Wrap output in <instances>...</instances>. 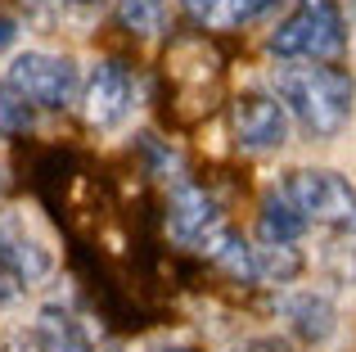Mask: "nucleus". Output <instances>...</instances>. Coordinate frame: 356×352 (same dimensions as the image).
<instances>
[{
	"label": "nucleus",
	"instance_id": "f257e3e1",
	"mask_svg": "<svg viewBox=\"0 0 356 352\" xmlns=\"http://www.w3.org/2000/svg\"><path fill=\"white\" fill-rule=\"evenodd\" d=\"M275 95L302 122L307 136L330 141L352 122L356 81L334 63H289V68H275Z\"/></svg>",
	"mask_w": 356,
	"mask_h": 352
},
{
	"label": "nucleus",
	"instance_id": "f03ea898",
	"mask_svg": "<svg viewBox=\"0 0 356 352\" xmlns=\"http://www.w3.org/2000/svg\"><path fill=\"white\" fill-rule=\"evenodd\" d=\"M348 50V18L339 0H298L270 32V54L289 63H334Z\"/></svg>",
	"mask_w": 356,
	"mask_h": 352
},
{
	"label": "nucleus",
	"instance_id": "7ed1b4c3",
	"mask_svg": "<svg viewBox=\"0 0 356 352\" xmlns=\"http://www.w3.org/2000/svg\"><path fill=\"white\" fill-rule=\"evenodd\" d=\"M280 199L316 226H356V190L330 168H293L280 185Z\"/></svg>",
	"mask_w": 356,
	"mask_h": 352
},
{
	"label": "nucleus",
	"instance_id": "20e7f679",
	"mask_svg": "<svg viewBox=\"0 0 356 352\" xmlns=\"http://www.w3.org/2000/svg\"><path fill=\"white\" fill-rule=\"evenodd\" d=\"M5 81L36 109H68L77 95V63L63 54H45V50H27L14 54Z\"/></svg>",
	"mask_w": 356,
	"mask_h": 352
},
{
	"label": "nucleus",
	"instance_id": "39448f33",
	"mask_svg": "<svg viewBox=\"0 0 356 352\" xmlns=\"http://www.w3.org/2000/svg\"><path fill=\"white\" fill-rule=\"evenodd\" d=\"M81 109H86V122L99 131H113L118 122H127V113L136 109V81L122 63L104 59L90 68L86 90H81Z\"/></svg>",
	"mask_w": 356,
	"mask_h": 352
},
{
	"label": "nucleus",
	"instance_id": "423d86ee",
	"mask_svg": "<svg viewBox=\"0 0 356 352\" xmlns=\"http://www.w3.org/2000/svg\"><path fill=\"white\" fill-rule=\"evenodd\" d=\"M167 226H172V235L181 239V244L203 248L221 226H226V217H221V203L212 199L203 185L181 181L172 190V203H167Z\"/></svg>",
	"mask_w": 356,
	"mask_h": 352
},
{
	"label": "nucleus",
	"instance_id": "0eeeda50",
	"mask_svg": "<svg viewBox=\"0 0 356 352\" xmlns=\"http://www.w3.org/2000/svg\"><path fill=\"white\" fill-rule=\"evenodd\" d=\"M230 118L243 150H280L289 141V109L275 95H239Z\"/></svg>",
	"mask_w": 356,
	"mask_h": 352
},
{
	"label": "nucleus",
	"instance_id": "6e6552de",
	"mask_svg": "<svg viewBox=\"0 0 356 352\" xmlns=\"http://www.w3.org/2000/svg\"><path fill=\"white\" fill-rule=\"evenodd\" d=\"M0 262L18 285H36L50 275L54 257L50 248H41V239H32L27 230H18L14 221H0Z\"/></svg>",
	"mask_w": 356,
	"mask_h": 352
},
{
	"label": "nucleus",
	"instance_id": "1a4fd4ad",
	"mask_svg": "<svg viewBox=\"0 0 356 352\" xmlns=\"http://www.w3.org/2000/svg\"><path fill=\"white\" fill-rule=\"evenodd\" d=\"M275 0H185V14L203 32H235V27L261 18Z\"/></svg>",
	"mask_w": 356,
	"mask_h": 352
},
{
	"label": "nucleus",
	"instance_id": "9d476101",
	"mask_svg": "<svg viewBox=\"0 0 356 352\" xmlns=\"http://www.w3.org/2000/svg\"><path fill=\"white\" fill-rule=\"evenodd\" d=\"M284 321L302 344H325L334 335V326H339V312H334V303L325 294H298V298L284 303Z\"/></svg>",
	"mask_w": 356,
	"mask_h": 352
},
{
	"label": "nucleus",
	"instance_id": "9b49d317",
	"mask_svg": "<svg viewBox=\"0 0 356 352\" xmlns=\"http://www.w3.org/2000/svg\"><path fill=\"white\" fill-rule=\"evenodd\" d=\"M203 253H208L226 275H235V280H257V248H252L230 221L208 239V244H203Z\"/></svg>",
	"mask_w": 356,
	"mask_h": 352
},
{
	"label": "nucleus",
	"instance_id": "f8f14e48",
	"mask_svg": "<svg viewBox=\"0 0 356 352\" xmlns=\"http://www.w3.org/2000/svg\"><path fill=\"white\" fill-rule=\"evenodd\" d=\"M32 348L36 352H90L81 326L63 307H45L32 326Z\"/></svg>",
	"mask_w": 356,
	"mask_h": 352
},
{
	"label": "nucleus",
	"instance_id": "ddd939ff",
	"mask_svg": "<svg viewBox=\"0 0 356 352\" xmlns=\"http://www.w3.org/2000/svg\"><path fill=\"white\" fill-rule=\"evenodd\" d=\"M307 226H312V221H307L293 203H284V199H266V208H261V217H257L261 244H298Z\"/></svg>",
	"mask_w": 356,
	"mask_h": 352
},
{
	"label": "nucleus",
	"instance_id": "4468645a",
	"mask_svg": "<svg viewBox=\"0 0 356 352\" xmlns=\"http://www.w3.org/2000/svg\"><path fill=\"white\" fill-rule=\"evenodd\" d=\"M118 18L136 36H158L167 27V0H118Z\"/></svg>",
	"mask_w": 356,
	"mask_h": 352
},
{
	"label": "nucleus",
	"instance_id": "2eb2a0df",
	"mask_svg": "<svg viewBox=\"0 0 356 352\" xmlns=\"http://www.w3.org/2000/svg\"><path fill=\"white\" fill-rule=\"evenodd\" d=\"M302 271V257L293 253L289 244H261L257 248V280H270V285H284V280H293V275Z\"/></svg>",
	"mask_w": 356,
	"mask_h": 352
},
{
	"label": "nucleus",
	"instance_id": "dca6fc26",
	"mask_svg": "<svg viewBox=\"0 0 356 352\" xmlns=\"http://www.w3.org/2000/svg\"><path fill=\"white\" fill-rule=\"evenodd\" d=\"M32 122H36V104H27L9 81H0V131L23 136V131H32Z\"/></svg>",
	"mask_w": 356,
	"mask_h": 352
},
{
	"label": "nucleus",
	"instance_id": "f3484780",
	"mask_svg": "<svg viewBox=\"0 0 356 352\" xmlns=\"http://www.w3.org/2000/svg\"><path fill=\"white\" fill-rule=\"evenodd\" d=\"M235 352H289L284 339H270V335H261V339H243V344Z\"/></svg>",
	"mask_w": 356,
	"mask_h": 352
},
{
	"label": "nucleus",
	"instance_id": "a211bd4d",
	"mask_svg": "<svg viewBox=\"0 0 356 352\" xmlns=\"http://www.w3.org/2000/svg\"><path fill=\"white\" fill-rule=\"evenodd\" d=\"M14 294H18V280L5 271V262H0V307H5V303H14Z\"/></svg>",
	"mask_w": 356,
	"mask_h": 352
},
{
	"label": "nucleus",
	"instance_id": "6ab92c4d",
	"mask_svg": "<svg viewBox=\"0 0 356 352\" xmlns=\"http://www.w3.org/2000/svg\"><path fill=\"white\" fill-rule=\"evenodd\" d=\"M14 41V18H0V50Z\"/></svg>",
	"mask_w": 356,
	"mask_h": 352
},
{
	"label": "nucleus",
	"instance_id": "aec40b11",
	"mask_svg": "<svg viewBox=\"0 0 356 352\" xmlns=\"http://www.w3.org/2000/svg\"><path fill=\"white\" fill-rule=\"evenodd\" d=\"M163 352H199V348H163Z\"/></svg>",
	"mask_w": 356,
	"mask_h": 352
},
{
	"label": "nucleus",
	"instance_id": "412c9836",
	"mask_svg": "<svg viewBox=\"0 0 356 352\" xmlns=\"http://www.w3.org/2000/svg\"><path fill=\"white\" fill-rule=\"evenodd\" d=\"M77 5H86V0H77Z\"/></svg>",
	"mask_w": 356,
	"mask_h": 352
}]
</instances>
